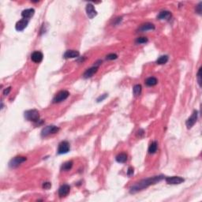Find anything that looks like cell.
Instances as JSON below:
<instances>
[{
    "label": "cell",
    "instance_id": "603a6c76",
    "mask_svg": "<svg viewBox=\"0 0 202 202\" xmlns=\"http://www.w3.org/2000/svg\"><path fill=\"white\" fill-rule=\"evenodd\" d=\"M167 61H168V56L167 55H162L156 60V63L160 64V65H163V64L167 63Z\"/></svg>",
    "mask_w": 202,
    "mask_h": 202
},
{
    "label": "cell",
    "instance_id": "2e32d148",
    "mask_svg": "<svg viewBox=\"0 0 202 202\" xmlns=\"http://www.w3.org/2000/svg\"><path fill=\"white\" fill-rule=\"evenodd\" d=\"M155 25L152 23H145L144 25H142L139 28V31L141 32H146L148 30H154Z\"/></svg>",
    "mask_w": 202,
    "mask_h": 202
},
{
    "label": "cell",
    "instance_id": "e0dca14e",
    "mask_svg": "<svg viewBox=\"0 0 202 202\" xmlns=\"http://www.w3.org/2000/svg\"><path fill=\"white\" fill-rule=\"evenodd\" d=\"M170 17H171V13L169 11L164 10V11H162L159 13L157 18L160 20H168L170 18Z\"/></svg>",
    "mask_w": 202,
    "mask_h": 202
},
{
    "label": "cell",
    "instance_id": "ba28073f",
    "mask_svg": "<svg viewBox=\"0 0 202 202\" xmlns=\"http://www.w3.org/2000/svg\"><path fill=\"white\" fill-rule=\"evenodd\" d=\"M166 182L168 184L171 185H176V184H181L184 182V178L179 176H173V177H167L165 178Z\"/></svg>",
    "mask_w": 202,
    "mask_h": 202
},
{
    "label": "cell",
    "instance_id": "8992f818",
    "mask_svg": "<svg viewBox=\"0 0 202 202\" xmlns=\"http://www.w3.org/2000/svg\"><path fill=\"white\" fill-rule=\"evenodd\" d=\"M197 116H198V112H197V110H194V111L193 112L192 115L189 117V119H187V121H186V124L188 129H191L193 126V125L195 124L197 120Z\"/></svg>",
    "mask_w": 202,
    "mask_h": 202
},
{
    "label": "cell",
    "instance_id": "ac0fdd59",
    "mask_svg": "<svg viewBox=\"0 0 202 202\" xmlns=\"http://www.w3.org/2000/svg\"><path fill=\"white\" fill-rule=\"evenodd\" d=\"M116 161L120 164H124L127 160V155L126 153H120L116 156Z\"/></svg>",
    "mask_w": 202,
    "mask_h": 202
},
{
    "label": "cell",
    "instance_id": "f546056e",
    "mask_svg": "<svg viewBox=\"0 0 202 202\" xmlns=\"http://www.w3.org/2000/svg\"><path fill=\"white\" fill-rule=\"evenodd\" d=\"M107 96V94H104V95H101L100 97L97 99V102H100V101H103L104 100V99H106Z\"/></svg>",
    "mask_w": 202,
    "mask_h": 202
},
{
    "label": "cell",
    "instance_id": "d6986e66",
    "mask_svg": "<svg viewBox=\"0 0 202 202\" xmlns=\"http://www.w3.org/2000/svg\"><path fill=\"white\" fill-rule=\"evenodd\" d=\"M158 83L157 79L154 77H150L145 80V84L148 86H154Z\"/></svg>",
    "mask_w": 202,
    "mask_h": 202
},
{
    "label": "cell",
    "instance_id": "4dcf8cb0",
    "mask_svg": "<svg viewBox=\"0 0 202 202\" xmlns=\"http://www.w3.org/2000/svg\"><path fill=\"white\" fill-rule=\"evenodd\" d=\"M10 90H11V88L10 87H8L7 88H6L4 91H3V95H5V96H6V95H8L9 93V92H10Z\"/></svg>",
    "mask_w": 202,
    "mask_h": 202
},
{
    "label": "cell",
    "instance_id": "4316f807",
    "mask_svg": "<svg viewBox=\"0 0 202 202\" xmlns=\"http://www.w3.org/2000/svg\"><path fill=\"white\" fill-rule=\"evenodd\" d=\"M50 187H51V184H50V182H44V184H43V188H44V189H49Z\"/></svg>",
    "mask_w": 202,
    "mask_h": 202
},
{
    "label": "cell",
    "instance_id": "83f0119b",
    "mask_svg": "<svg viewBox=\"0 0 202 202\" xmlns=\"http://www.w3.org/2000/svg\"><path fill=\"white\" fill-rule=\"evenodd\" d=\"M201 3H200L197 5V8H196V12L197 13H199V14H201Z\"/></svg>",
    "mask_w": 202,
    "mask_h": 202
},
{
    "label": "cell",
    "instance_id": "6da1fadb",
    "mask_svg": "<svg viewBox=\"0 0 202 202\" xmlns=\"http://www.w3.org/2000/svg\"><path fill=\"white\" fill-rule=\"evenodd\" d=\"M163 178H164V175H159V176H155L152 177V178H148L141 180L140 182H137L135 185H133L130 188L129 192H130V193H136L139 192L141 190H143V189L147 188L151 185L156 184L159 182H160Z\"/></svg>",
    "mask_w": 202,
    "mask_h": 202
},
{
    "label": "cell",
    "instance_id": "484cf974",
    "mask_svg": "<svg viewBox=\"0 0 202 202\" xmlns=\"http://www.w3.org/2000/svg\"><path fill=\"white\" fill-rule=\"evenodd\" d=\"M201 67L199 69V71L197 73V81L200 86H201Z\"/></svg>",
    "mask_w": 202,
    "mask_h": 202
},
{
    "label": "cell",
    "instance_id": "ffe728a7",
    "mask_svg": "<svg viewBox=\"0 0 202 202\" xmlns=\"http://www.w3.org/2000/svg\"><path fill=\"white\" fill-rule=\"evenodd\" d=\"M158 145L156 141L152 142V144L149 145V148H148V153L149 154H154L156 153V152L157 151Z\"/></svg>",
    "mask_w": 202,
    "mask_h": 202
},
{
    "label": "cell",
    "instance_id": "9c48e42d",
    "mask_svg": "<svg viewBox=\"0 0 202 202\" xmlns=\"http://www.w3.org/2000/svg\"><path fill=\"white\" fill-rule=\"evenodd\" d=\"M28 24V20H27V19H22V20H20V21H18V22L16 23V30L19 32L23 31V30L27 27Z\"/></svg>",
    "mask_w": 202,
    "mask_h": 202
},
{
    "label": "cell",
    "instance_id": "7c38bea8",
    "mask_svg": "<svg viewBox=\"0 0 202 202\" xmlns=\"http://www.w3.org/2000/svg\"><path fill=\"white\" fill-rule=\"evenodd\" d=\"M43 58H44V55L40 51H34L31 55L32 61L36 63H40L41 61L43 60Z\"/></svg>",
    "mask_w": 202,
    "mask_h": 202
},
{
    "label": "cell",
    "instance_id": "30bf717a",
    "mask_svg": "<svg viewBox=\"0 0 202 202\" xmlns=\"http://www.w3.org/2000/svg\"><path fill=\"white\" fill-rule=\"evenodd\" d=\"M86 13H87V15H88V17L90 19H92L95 16H96V14H97L94 6L91 3L87 4V6H86Z\"/></svg>",
    "mask_w": 202,
    "mask_h": 202
},
{
    "label": "cell",
    "instance_id": "277c9868",
    "mask_svg": "<svg viewBox=\"0 0 202 202\" xmlns=\"http://www.w3.org/2000/svg\"><path fill=\"white\" fill-rule=\"evenodd\" d=\"M69 96V93L68 91H66V90L60 91L59 92H58V93L56 94V96L54 97L53 103L56 104V103L63 102V101H64L65 100H66Z\"/></svg>",
    "mask_w": 202,
    "mask_h": 202
},
{
    "label": "cell",
    "instance_id": "cb8c5ba5",
    "mask_svg": "<svg viewBox=\"0 0 202 202\" xmlns=\"http://www.w3.org/2000/svg\"><path fill=\"white\" fill-rule=\"evenodd\" d=\"M148 42V38L146 37H139L136 40L137 44H145Z\"/></svg>",
    "mask_w": 202,
    "mask_h": 202
},
{
    "label": "cell",
    "instance_id": "7402d4cb",
    "mask_svg": "<svg viewBox=\"0 0 202 202\" xmlns=\"http://www.w3.org/2000/svg\"><path fill=\"white\" fill-rule=\"evenodd\" d=\"M133 95L135 96H137L141 94V85H136L133 86Z\"/></svg>",
    "mask_w": 202,
    "mask_h": 202
},
{
    "label": "cell",
    "instance_id": "5b68a950",
    "mask_svg": "<svg viewBox=\"0 0 202 202\" xmlns=\"http://www.w3.org/2000/svg\"><path fill=\"white\" fill-rule=\"evenodd\" d=\"M25 160H26V158L24 156H16L9 161V167L10 168H16L18 167L19 165H21L22 163H24Z\"/></svg>",
    "mask_w": 202,
    "mask_h": 202
},
{
    "label": "cell",
    "instance_id": "9a60e30c",
    "mask_svg": "<svg viewBox=\"0 0 202 202\" xmlns=\"http://www.w3.org/2000/svg\"><path fill=\"white\" fill-rule=\"evenodd\" d=\"M35 10L33 9H26L23 10L22 13V16L24 18V19H29L31 18L32 16L34 15Z\"/></svg>",
    "mask_w": 202,
    "mask_h": 202
},
{
    "label": "cell",
    "instance_id": "52a82bcc",
    "mask_svg": "<svg viewBox=\"0 0 202 202\" xmlns=\"http://www.w3.org/2000/svg\"><path fill=\"white\" fill-rule=\"evenodd\" d=\"M69 151V144L66 141H63L60 143L58 147V153L59 154H66Z\"/></svg>",
    "mask_w": 202,
    "mask_h": 202
},
{
    "label": "cell",
    "instance_id": "7a4b0ae2",
    "mask_svg": "<svg viewBox=\"0 0 202 202\" xmlns=\"http://www.w3.org/2000/svg\"><path fill=\"white\" fill-rule=\"evenodd\" d=\"M25 119H27L28 121H31L33 123H37L40 121V114L37 110H26L25 112Z\"/></svg>",
    "mask_w": 202,
    "mask_h": 202
},
{
    "label": "cell",
    "instance_id": "f1b7e54d",
    "mask_svg": "<svg viewBox=\"0 0 202 202\" xmlns=\"http://www.w3.org/2000/svg\"><path fill=\"white\" fill-rule=\"evenodd\" d=\"M133 174V168L131 167H129L128 168V170H127V175L128 176H132Z\"/></svg>",
    "mask_w": 202,
    "mask_h": 202
},
{
    "label": "cell",
    "instance_id": "4fadbf2b",
    "mask_svg": "<svg viewBox=\"0 0 202 202\" xmlns=\"http://www.w3.org/2000/svg\"><path fill=\"white\" fill-rule=\"evenodd\" d=\"M98 68H99V66H92L91 68H89V69H87V70L84 73L83 77H84L85 78H89V77H91L93 76L94 73H96L97 72Z\"/></svg>",
    "mask_w": 202,
    "mask_h": 202
},
{
    "label": "cell",
    "instance_id": "d4e9b609",
    "mask_svg": "<svg viewBox=\"0 0 202 202\" xmlns=\"http://www.w3.org/2000/svg\"><path fill=\"white\" fill-rule=\"evenodd\" d=\"M117 58H118V56H117V55H115V54H109V55H107V56H106V59H107V60H114V59H116Z\"/></svg>",
    "mask_w": 202,
    "mask_h": 202
},
{
    "label": "cell",
    "instance_id": "1f68e13d",
    "mask_svg": "<svg viewBox=\"0 0 202 202\" xmlns=\"http://www.w3.org/2000/svg\"><path fill=\"white\" fill-rule=\"evenodd\" d=\"M143 135H144V130L143 129H139L138 131H137V136L141 137Z\"/></svg>",
    "mask_w": 202,
    "mask_h": 202
},
{
    "label": "cell",
    "instance_id": "44dd1931",
    "mask_svg": "<svg viewBox=\"0 0 202 202\" xmlns=\"http://www.w3.org/2000/svg\"><path fill=\"white\" fill-rule=\"evenodd\" d=\"M72 167H73L72 161H67V162L64 163V164L62 165V167H61V170H64V171H68V170H69L71 168H72Z\"/></svg>",
    "mask_w": 202,
    "mask_h": 202
},
{
    "label": "cell",
    "instance_id": "5bb4252c",
    "mask_svg": "<svg viewBox=\"0 0 202 202\" xmlns=\"http://www.w3.org/2000/svg\"><path fill=\"white\" fill-rule=\"evenodd\" d=\"M79 56V52L77 50H66V52L64 53L63 57L65 59H73V58H77Z\"/></svg>",
    "mask_w": 202,
    "mask_h": 202
},
{
    "label": "cell",
    "instance_id": "3957f363",
    "mask_svg": "<svg viewBox=\"0 0 202 202\" xmlns=\"http://www.w3.org/2000/svg\"><path fill=\"white\" fill-rule=\"evenodd\" d=\"M59 131V128L55 126H47L45 128L42 129L41 131V136L43 137H46L47 136L50 135V134H54L56 133Z\"/></svg>",
    "mask_w": 202,
    "mask_h": 202
},
{
    "label": "cell",
    "instance_id": "8fae6325",
    "mask_svg": "<svg viewBox=\"0 0 202 202\" xmlns=\"http://www.w3.org/2000/svg\"><path fill=\"white\" fill-rule=\"evenodd\" d=\"M69 190H70V187L66 184H64L63 186H60V188L59 189V195L60 197H66L69 194Z\"/></svg>",
    "mask_w": 202,
    "mask_h": 202
}]
</instances>
